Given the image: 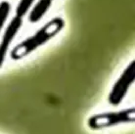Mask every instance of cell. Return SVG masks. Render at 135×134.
Segmentation results:
<instances>
[{"label": "cell", "mask_w": 135, "mask_h": 134, "mask_svg": "<svg viewBox=\"0 0 135 134\" xmlns=\"http://www.w3.org/2000/svg\"><path fill=\"white\" fill-rule=\"evenodd\" d=\"M65 22L62 18H55L46 25H44L40 30H38L31 36L27 37L26 40L19 43L16 47H14L11 51L10 56L13 60H21L24 57L32 53L37 48L42 46L47 41L54 37L59 31L64 27Z\"/></svg>", "instance_id": "1"}, {"label": "cell", "mask_w": 135, "mask_h": 134, "mask_svg": "<svg viewBox=\"0 0 135 134\" xmlns=\"http://www.w3.org/2000/svg\"><path fill=\"white\" fill-rule=\"evenodd\" d=\"M135 121V109L129 108L118 112H109L94 114L88 118V127L92 130H100L115 125Z\"/></svg>", "instance_id": "2"}, {"label": "cell", "mask_w": 135, "mask_h": 134, "mask_svg": "<svg viewBox=\"0 0 135 134\" xmlns=\"http://www.w3.org/2000/svg\"><path fill=\"white\" fill-rule=\"evenodd\" d=\"M135 79V62L132 61L122 71L120 76L115 81L111 92L109 93L108 101L113 106H118L124 99L127 91Z\"/></svg>", "instance_id": "3"}, {"label": "cell", "mask_w": 135, "mask_h": 134, "mask_svg": "<svg viewBox=\"0 0 135 134\" xmlns=\"http://www.w3.org/2000/svg\"><path fill=\"white\" fill-rule=\"evenodd\" d=\"M22 25H23V19L21 17L16 16L13 20L11 21L7 30H5L1 43H0V68L2 67L4 61H5V58H6L8 49H9V47H10L15 36L17 35L18 31L21 28Z\"/></svg>", "instance_id": "4"}, {"label": "cell", "mask_w": 135, "mask_h": 134, "mask_svg": "<svg viewBox=\"0 0 135 134\" xmlns=\"http://www.w3.org/2000/svg\"><path fill=\"white\" fill-rule=\"evenodd\" d=\"M51 4H52V1L50 0H39L31 11L28 20L31 23H36L38 21H40L46 14V12L49 10Z\"/></svg>", "instance_id": "5"}, {"label": "cell", "mask_w": 135, "mask_h": 134, "mask_svg": "<svg viewBox=\"0 0 135 134\" xmlns=\"http://www.w3.org/2000/svg\"><path fill=\"white\" fill-rule=\"evenodd\" d=\"M34 0H20L16 9V16L23 18L31 9V5L33 4Z\"/></svg>", "instance_id": "6"}, {"label": "cell", "mask_w": 135, "mask_h": 134, "mask_svg": "<svg viewBox=\"0 0 135 134\" xmlns=\"http://www.w3.org/2000/svg\"><path fill=\"white\" fill-rule=\"evenodd\" d=\"M11 10V6L9 2L7 1H3L0 3V31L3 28L4 25L6 23L7 18L9 16Z\"/></svg>", "instance_id": "7"}, {"label": "cell", "mask_w": 135, "mask_h": 134, "mask_svg": "<svg viewBox=\"0 0 135 134\" xmlns=\"http://www.w3.org/2000/svg\"><path fill=\"white\" fill-rule=\"evenodd\" d=\"M50 1H52V0H50Z\"/></svg>", "instance_id": "8"}]
</instances>
